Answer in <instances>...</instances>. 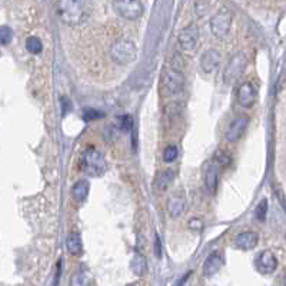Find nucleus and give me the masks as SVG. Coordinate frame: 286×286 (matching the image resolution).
<instances>
[{
	"mask_svg": "<svg viewBox=\"0 0 286 286\" xmlns=\"http://www.w3.org/2000/svg\"><path fill=\"white\" fill-rule=\"evenodd\" d=\"M175 179V170L173 169H165L163 172L159 173V176L156 178V182H155V188L159 192H163L166 189L169 188L170 183L173 182Z\"/></svg>",
	"mask_w": 286,
	"mask_h": 286,
	"instance_id": "obj_19",
	"label": "nucleus"
},
{
	"mask_svg": "<svg viewBox=\"0 0 286 286\" xmlns=\"http://www.w3.org/2000/svg\"><path fill=\"white\" fill-rule=\"evenodd\" d=\"M199 40V29L195 23H190L186 27L182 29L179 33V45L185 50H193Z\"/></svg>",
	"mask_w": 286,
	"mask_h": 286,
	"instance_id": "obj_10",
	"label": "nucleus"
},
{
	"mask_svg": "<svg viewBox=\"0 0 286 286\" xmlns=\"http://www.w3.org/2000/svg\"><path fill=\"white\" fill-rule=\"evenodd\" d=\"M185 85V76L179 69H169L163 73L161 81V92L163 96H175L182 92Z\"/></svg>",
	"mask_w": 286,
	"mask_h": 286,
	"instance_id": "obj_4",
	"label": "nucleus"
},
{
	"mask_svg": "<svg viewBox=\"0 0 286 286\" xmlns=\"http://www.w3.org/2000/svg\"><path fill=\"white\" fill-rule=\"evenodd\" d=\"M92 283H93L92 273L86 269H81L75 272L70 279V286H92Z\"/></svg>",
	"mask_w": 286,
	"mask_h": 286,
	"instance_id": "obj_21",
	"label": "nucleus"
},
{
	"mask_svg": "<svg viewBox=\"0 0 286 286\" xmlns=\"http://www.w3.org/2000/svg\"><path fill=\"white\" fill-rule=\"evenodd\" d=\"M189 228H190L192 231H200V229L203 228V224H202L200 219H192V221L189 222Z\"/></svg>",
	"mask_w": 286,
	"mask_h": 286,
	"instance_id": "obj_31",
	"label": "nucleus"
},
{
	"mask_svg": "<svg viewBox=\"0 0 286 286\" xmlns=\"http://www.w3.org/2000/svg\"><path fill=\"white\" fill-rule=\"evenodd\" d=\"M224 266V256L221 255V252H213L210 253L205 260L203 265V275L206 277L214 276Z\"/></svg>",
	"mask_w": 286,
	"mask_h": 286,
	"instance_id": "obj_13",
	"label": "nucleus"
},
{
	"mask_svg": "<svg viewBox=\"0 0 286 286\" xmlns=\"http://www.w3.org/2000/svg\"><path fill=\"white\" fill-rule=\"evenodd\" d=\"M178 155H179L178 148L173 146V145H169V146L165 149V152H163V161L170 163V162H173L176 158H178Z\"/></svg>",
	"mask_w": 286,
	"mask_h": 286,
	"instance_id": "obj_26",
	"label": "nucleus"
},
{
	"mask_svg": "<svg viewBox=\"0 0 286 286\" xmlns=\"http://www.w3.org/2000/svg\"><path fill=\"white\" fill-rule=\"evenodd\" d=\"M255 266L262 275H270L277 268L276 256L270 250H262L255 259Z\"/></svg>",
	"mask_w": 286,
	"mask_h": 286,
	"instance_id": "obj_8",
	"label": "nucleus"
},
{
	"mask_svg": "<svg viewBox=\"0 0 286 286\" xmlns=\"http://www.w3.org/2000/svg\"><path fill=\"white\" fill-rule=\"evenodd\" d=\"M168 209L172 218H179L180 214L185 212V199L182 195H173L169 199Z\"/></svg>",
	"mask_w": 286,
	"mask_h": 286,
	"instance_id": "obj_20",
	"label": "nucleus"
},
{
	"mask_svg": "<svg viewBox=\"0 0 286 286\" xmlns=\"http://www.w3.org/2000/svg\"><path fill=\"white\" fill-rule=\"evenodd\" d=\"M214 163L221 168H226L231 163V156L228 153L222 152V151H218L214 153Z\"/></svg>",
	"mask_w": 286,
	"mask_h": 286,
	"instance_id": "obj_25",
	"label": "nucleus"
},
{
	"mask_svg": "<svg viewBox=\"0 0 286 286\" xmlns=\"http://www.w3.org/2000/svg\"><path fill=\"white\" fill-rule=\"evenodd\" d=\"M119 126H120V129L122 130H130L132 127H133V122H132V117L130 116H123L119 119Z\"/></svg>",
	"mask_w": 286,
	"mask_h": 286,
	"instance_id": "obj_29",
	"label": "nucleus"
},
{
	"mask_svg": "<svg viewBox=\"0 0 286 286\" xmlns=\"http://www.w3.org/2000/svg\"><path fill=\"white\" fill-rule=\"evenodd\" d=\"M127 286H134V285H127Z\"/></svg>",
	"mask_w": 286,
	"mask_h": 286,
	"instance_id": "obj_35",
	"label": "nucleus"
},
{
	"mask_svg": "<svg viewBox=\"0 0 286 286\" xmlns=\"http://www.w3.org/2000/svg\"><path fill=\"white\" fill-rule=\"evenodd\" d=\"M221 64V54L214 49H209L200 57V67L205 73H213Z\"/></svg>",
	"mask_w": 286,
	"mask_h": 286,
	"instance_id": "obj_14",
	"label": "nucleus"
},
{
	"mask_svg": "<svg viewBox=\"0 0 286 286\" xmlns=\"http://www.w3.org/2000/svg\"><path fill=\"white\" fill-rule=\"evenodd\" d=\"M66 248H67V250L70 252L72 255H75V256L82 255V252H83V245H82L81 235L76 232L69 233L67 238H66Z\"/></svg>",
	"mask_w": 286,
	"mask_h": 286,
	"instance_id": "obj_17",
	"label": "nucleus"
},
{
	"mask_svg": "<svg viewBox=\"0 0 286 286\" xmlns=\"http://www.w3.org/2000/svg\"><path fill=\"white\" fill-rule=\"evenodd\" d=\"M209 8H210V2H196L195 3V13L199 18H202L207 13Z\"/></svg>",
	"mask_w": 286,
	"mask_h": 286,
	"instance_id": "obj_28",
	"label": "nucleus"
},
{
	"mask_svg": "<svg viewBox=\"0 0 286 286\" xmlns=\"http://www.w3.org/2000/svg\"><path fill=\"white\" fill-rule=\"evenodd\" d=\"M130 269L137 276H143L148 272V262H146V258L143 256L142 253L134 252L133 258L130 260Z\"/></svg>",
	"mask_w": 286,
	"mask_h": 286,
	"instance_id": "obj_18",
	"label": "nucleus"
},
{
	"mask_svg": "<svg viewBox=\"0 0 286 286\" xmlns=\"http://www.w3.org/2000/svg\"><path fill=\"white\" fill-rule=\"evenodd\" d=\"M231 25H232V13L229 9L222 8L210 19V32L214 37L222 39L225 36H228L231 30Z\"/></svg>",
	"mask_w": 286,
	"mask_h": 286,
	"instance_id": "obj_5",
	"label": "nucleus"
},
{
	"mask_svg": "<svg viewBox=\"0 0 286 286\" xmlns=\"http://www.w3.org/2000/svg\"><path fill=\"white\" fill-rule=\"evenodd\" d=\"M246 66H248V57L245 56V53L235 54L225 70V82L231 85L233 82L238 81L246 69Z\"/></svg>",
	"mask_w": 286,
	"mask_h": 286,
	"instance_id": "obj_7",
	"label": "nucleus"
},
{
	"mask_svg": "<svg viewBox=\"0 0 286 286\" xmlns=\"http://www.w3.org/2000/svg\"><path fill=\"white\" fill-rule=\"evenodd\" d=\"M248 125H249V119H248V117H236L235 120L231 122V125L228 127V130H226V133H225V139L229 143L238 142L242 136L245 134V132H246Z\"/></svg>",
	"mask_w": 286,
	"mask_h": 286,
	"instance_id": "obj_9",
	"label": "nucleus"
},
{
	"mask_svg": "<svg viewBox=\"0 0 286 286\" xmlns=\"http://www.w3.org/2000/svg\"><path fill=\"white\" fill-rule=\"evenodd\" d=\"M110 56H112L115 63L120 64V66H126V64H130L136 60L137 49H136V46L132 40L119 39L110 47Z\"/></svg>",
	"mask_w": 286,
	"mask_h": 286,
	"instance_id": "obj_3",
	"label": "nucleus"
},
{
	"mask_svg": "<svg viewBox=\"0 0 286 286\" xmlns=\"http://www.w3.org/2000/svg\"><path fill=\"white\" fill-rule=\"evenodd\" d=\"M57 15L66 25H81L89 16V10L85 2L78 0H63L57 3Z\"/></svg>",
	"mask_w": 286,
	"mask_h": 286,
	"instance_id": "obj_1",
	"label": "nucleus"
},
{
	"mask_svg": "<svg viewBox=\"0 0 286 286\" xmlns=\"http://www.w3.org/2000/svg\"><path fill=\"white\" fill-rule=\"evenodd\" d=\"M238 100L239 105L243 107H252L255 100H256V90L253 88V85L249 82H245L239 86V92H238Z\"/></svg>",
	"mask_w": 286,
	"mask_h": 286,
	"instance_id": "obj_15",
	"label": "nucleus"
},
{
	"mask_svg": "<svg viewBox=\"0 0 286 286\" xmlns=\"http://www.w3.org/2000/svg\"><path fill=\"white\" fill-rule=\"evenodd\" d=\"M105 115L100 112V110H96V109H86L85 112H83V119L86 120V122H90V120H98L100 117H103Z\"/></svg>",
	"mask_w": 286,
	"mask_h": 286,
	"instance_id": "obj_27",
	"label": "nucleus"
},
{
	"mask_svg": "<svg viewBox=\"0 0 286 286\" xmlns=\"http://www.w3.org/2000/svg\"><path fill=\"white\" fill-rule=\"evenodd\" d=\"M90 190V185L88 180L82 179V180H78L73 188H72V197L78 202V203H82L86 200V197L89 195Z\"/></svg>",
	"mask_w": 286,
	"mask_h": 286,
	"instance_id": "obj_16",
	"label": "nucleus"
},
{
	"mask_svg": "<svg viewBox=\"0 0 286 286\" xmlns=\"http://www.w3.org/2000/svg\"><path fill=\"white\" fill-rule=\"evenodd\" d=\"M81 169L85 175L90 178H99L105 175L107 170V163L105 161V156L95 148H88L81 159Z\"/></svg>",
	"mask_w": 286,
	"mask_h": 286,
	"instance_id": "obj_2",
	"label": "nucleus"
},
{
	"mask_svg": "<svg viewBox=\"0 0 286 286\" xmlns=\"http://www.w3.org/2000/svg\"><path fill=\"white\" fill-rule=\"evenodd\" d=\"M266 214H268V200H266V199H262L259 203H258V206H256V209H255V216H256L258 221L265 222Z\"/></svg>",
	"mask_w": 286,
	"mask_h": 286,
	"instance_id": "obj_23",
	"label": "nucleus"
},
{
	"mask_svg": "<svg viewBox=\"0 0 286 286\" xmlns=\"http://www.w3.org/2000/svg\"><path fill=\"white\" fill-rule=\"evenodd\" d=\"M218 178H219V166L213 162H207L203 168V183L209 193H214L218 189Z\"/></svg>",
	"mask_w": 286,
	"mask_h": 286,
	"instance_id": "obj_11",
	"label": "nucleus"
},
{
	"mask_svg": "<svg viewBox=\"0 0 286 286\" xmlns=\"http://www.w3.org/2000/svg\"><path fill=\"white\" fill-rule=\"evenodd\" d=\"M12 39H13V30L9 26L3 25V26L0 27V43L3 46L9 45L10 42H12Z\"/></svg>",
	"mask_w": 286,
	"mask_h": 286,
	"instance_id": "obj_24",
	"label": "nucleus"
},
{
	"mask_svg": "<svg viewBox=\"0 0 286 286\" xmlns=\"http://www.w3.org/2000/svg\"><path fill=\"white\" fill-rule=\"evenodd\" d=\"M26 49L29 53L32 54H39L43 50V45H42V40L36 36H30L27 37L26 40Z\"/></svg>",
	"mask_w": 286,
	"mask_h": 286,
	"instance_id": "obj_22",
	"label": "nucleus"
},
{
	"mask_svg": "<svg viewBox=\"0 0 286 286\" xmlns=\"http://www.w3.org/2000/svg\"><path fill=\"white\" fill-rule=\"evenodd\" d=\"M112 6L117 15L126 20H137L143 15V5L139 0H116Z\"/></svg>",
	"mask_w": 286,
	"mask_h": 286,
	"instance_id": "obj_6",
	"label": "nucleus"
},
{
	"mask_svg": "<svg viewBox=\"0 0 286 286\" xmlns=\"http://www.w3.org/2000/svg\"><path fill=\"white\" fill-rule=\"evenodd\" d=\"M190 273H192V272H188V273H186V275L183 276V279H179L178 282H176V285H175V286H183V285H185V282H186V280H188V279H189V276H190Z\"/></svg>",
	"mask_w": 286,
	"mask_h": 286,
	"instance_id": "obj_33",
	"label": "nucleus"
},
{
	"mask_svg": "<svg viewBox=\"0 0 286 286\" xmlns=\"http://www.w3.org/2000/svg\"><path fill=\"white\" fill-rule=\"evenodd\" d=\"M283 285L286 286V273H285V277H283Z\"/></svg>",
	"mask_w": 286,
	"mask_h": 286,
	"instance_id": "obj_34",
	"label": "nucleus"
},
{
	"mask_svg": "<svg viewBox=\"0 0 286 286\" xmlns=\"http://www.w3.org/2000/svg\"><path fill=\"white\" fill-rule=\"evenodd\" d=\"M155 255H156V258H162V243H161V238L156 235L155 236Z\"/></svg>",
	"mask_w": 286,
	"mask_h": 286,
	"instance_id": "obj_30",
	"label": "nucleus"
},
{
	"mask_svg": "<svg viewBox=\"0 0 286 286\" xmlns=\"http://www.w3.org/2000/svg\"><path fill=\"white\" fill-rule=\"evenodd\" d=\"M62 100V106H63V109H62V112H63V115H66L69 110L72 109V103H70V100L67 98H62L60 99Z\"/></svg>",
	"mask_w": 286,
	"mask_h": 286,
	"instance_id": "obj_32",
	"label": "nucleus"
},
{
	"mask_svg": "<svg viewBox=\"0 0 286 286\" xmlns=\"http://www.w3.org/2000/svg\"><path fill=\"white\" fill-rule=\"evenodd\" d=\"M259 243V236L256 232H242L235 238V246L241 250H252L255 249Z\"/></svg>",
	"mask_w": 286,
	"mask_h": 286,
	"instance_id": "obj_12",
	"label": "nucleus"
}]
</instances>
